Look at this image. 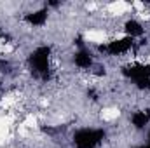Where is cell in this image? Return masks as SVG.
Returning a JSON list of instances; mask_svg holds the SVG:
<instances>
[{
  "mask_svg": "<svg viewBox=\"0 0 150 148\" xmlns=\"http://www.w3.org/2000/svg\"><path fill=\"white\" fill-rule=\"evenodd\" d=\"M51 45H38L35 51L28 56V66L32 73L40 80L51 78Z\"/></svg>",
  "mask_w": 150,
  "mask_h": 148,
  "instance_id": "1",
  "label": "cell"
},
{
  "mask_svg": "<svg viewBox=\"0 0 150 148\" xmlns=\"http://www.w3.org/2000/svg\"><path fill=\"white\" fill-rule=\"evenodd\" d=\"M107 132L103 129L98 127H82L77 129L72 136V143L75 148H98L103 140H105Z\"/></svg>",
  "mask_w": 150,
  "mask_h": 148,
  "instance_id": "2",
  "label": "cell"
},
{
  "mask_svg": "<svg viewBox=\"0 0 150 148\" xmlns=\"http://www.w3.org/2000/svg\"><path fill=\"white\" fill-rule=\"evenodd\" d=\"M133 47H134L133 38L122 37V38H115V40L105 44V45H100V52H105L108 56H122V54H127Z\"/></svg>",
  "mask_w": 150,
  "mask_h": 148,
  "instance_id": "3",
  "label": "cell"
},
{
  "mask_svg": "<svg viewBox=\"0 0 150 148\" xmlns=\"http://www.w3.org/2000/svg\"><path fill=\"white\" fill-rule=\"evenodd\" d=\"M122 75L136 82L140 78H150V63H133L122 68Z\"/></svg>",
  "mask_w": 150,
  "mask_h": 148,
  "instance_id": "4",
  "label": "cell"
},
{
  "mask_svg": "<svg viewBox=\"0 0 150 148\" xmlns=\"http://www.w3.org/2000/svg\"><path fill=\"white\" fill-rule=\"evenodd\" d=\"M74 63L77 68L80 70H91L94 66V59H93V54L87 51V49H79L74 56Z\"/></svg>",
  "mask_w": 150,
  "mask_h": 148,
  "instance_id": "5",
  "label": "cell"
},
{
  "mask_svg": "<svg viewBox=\"0 0 150 148\" xmlns=\"http://www.w3.org/2000/svg\"><path fill=\"white\" fill-rule=\"evenodd\" d=\"M47 16H49V11L47 9H38L33 12H28L25 14V23H28L30 26H44L47 23Z\"/></svg>",
  "mask_w": 150,
  "mask_h": 148,
  "instance_id": "6",
  "label": "cell"
},
{
  "mask_svg": "<svg viewBox=\"0 0 150 148\" xmlns=\"http://www.w3.org/2000/svg\"><path fill=\"white\" fill-rule=\"evenodd\" d=\"M124 33H126V37H129V38L134 40V38H138V37H143L145 28L142 26L140 21L129 19V21H126V25H124Z\"/></svg>",
  "mask_w": 150,
  "mask_h": 148,
  "instance_id": "7",
  "label": "cell"
},
{
  "mask_svg": "<svg viewBox=\"0 0 150 148\" xmlns=\"http://www.w3.org/2000/svg\"><path fill=\"white\" fill-rule=\"evenodd\" d=\"M131 124L134 129H145L150 125V110H140L131 115Z\"/></svg>",
  "mask_w": 150,
  "mask_h": 148,
  "instance_id": "8",
  "label": "cell"
},
{
  "mask_svg": "<svg viewBox=\"0 0 150 148\" xmlns=\"http://www.w3.org/2000/svg\"><path fill=\"white\" fill-rule=\"evenodd\" d=\"M11 63L9 61H5V59H0V72L2 73H11Z\"/></svg>",
  "mask_w": 150,
  "mask_h": 148,
  "instance_id": "9",
  "label": "cell"
},
{
  "mask_svg": "<svg viewBox=\"0 0 150 148\" xmlns=\"http://www.w3.org/2000/svg\"><path fill=\"white\" fill-rule=\"evenodd\" d=\"M136 148H150V143H147V145H140V147H136Z\"/></svg>",
  "mask_w": 150,
  "mask_h": 148,
  "instance_id": "10",
  "label": "cell"
},
{
  "mask_svg": "<svg viewBox=\"0 0 150 148\" xmlns=\"http://www.w3.org/2000/svg\"><path fill=\"white\" fill-rule=\"evenodd\" d=\"M147 143H150V127H149V141Z\"/></svg>",
  "mask_w": 150,
  "mask_h": 148,
  "instance_id": "11",
  "label": "cell"
},
{
  "mask_svg": "<svg viewBox=\"0 0 150 148\" xmlns=\"http://www.w3.org/2000/svg\"><path fill=\"white\" fill-rule=\"evenodd\" d=\"M0 101H2V96H0Z\"/></svg>",
  "mask_w": 150,
  "mask_h": 148,
  "instance_id": "12",
  "label": "cell"
},
{
  "mask_svg": "<svg viewBox=\"0 0 150 148\" xmlns=\"http://www.w3.org/2000/svg\"><path fill=\"white\" fill-rule=\"evenodd\" d=\"M0 37H2V35H0Z\"/></svg>",
  "mask_w": 150,
  "mask_h": 148,
  "instance_id": "13",
  "label": "cell"
}]
</instances>
